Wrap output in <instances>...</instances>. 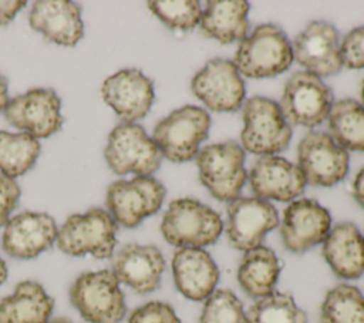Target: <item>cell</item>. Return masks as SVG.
<instances>
[{
  "instance_id": "18",
  "label": "cell",
  "mask_w": 364,
  "mask_h": 323,
  "mask_svg": "<svg viewBox=\"0 0 364 323\" xmlns=\"http://www.w3.org/2000/svg\"><path fill=\"white\" fill-rule=\"evenodd\" d=\"M293 58L317 77L337 74L341 67L338 33L330 23H310L293 41Z\"/></svg>"
},
{
  "instance_id": "26",
  "label": "cell",
  "mask_w": 364,
  "mask_h": 323,
  "mask_svg": "<svg viewBox=\"0 0 364 323\" xmlns=\"http://www.w3.org/2000/svg\"><path fill=\"white\" fill-rule=\"evenodd\" d=\"M280 269L276 253L260 245L245 252L237 269V282L247 296L262 299L274 292Z\"/></svg>"
},
{
  "instance_id": "10",
  "label": "cell",
  "mask_w": 364,
  "mask_h": 323,
  "mask_svg": "<svg viewBox=\"0 0 364 323\" xmlns=\"http://www.w3.org/2000/svg\"><path fill=\"white\" fill-rule=\"evenodd\" d=\"M333 105V94L320 77L300 71L284 84L280 98V111L291 125L316 127L327 120Z\"/></svg>"
},
{
  "instance_id": "28",
  "label": "cell",
  "mask_w": 364,
  "mask_h": 323,
  "mask_svg": "<svg viewBox=\"0 0 364 323\" xmlns=\"http://www.w3.org/2000/svg\"><path fill=\"white\" fill-rule=\"evenodd\" d=\"M40 155L38 141L27 132L0 131V172L9 178L26 174Z\"/></svg>"
},
{
  "instance_id": "4",
  "label": "cell",
  "mask_w": 364,
  "mask_h": 323,
  "mask_svg": "<svg viewBox=\"0 0 364 323\" xmlns=\"http://www.w3.org/2000/svg\"><path fill=\"white\" fill-rule=\"evenodd\" d=\"M55 242L58 249L70 256L111 258L117 245V222L101 208L74 213L58 228Z\"/></svg>"
},
{
  "instance_id": "29",
  "label": "cell",
  "mask_w": 364,
  "mask_h": 323,
  "mask_svg": "<svg viewBox=\"0 0 364 323\" xmlns=\"http://www.w3.org/2000/svg\"><path fill=\"white\" fill-rule=\"evenodd\" d=\"M321 323H364V295L351 285L330 289L320 307Z\"/></svg>"
},
{
  "instance_id": "2",
  "label": "cell",
  "mask_w": 364,
  "mask_h": 323,
  "mask_svg": "<svg viewBox=\"0 0 364 323\" xmlns=\"http://www.w3.org/2000/svg\"><path fill=\"white\" fill-rule=\"evenodd\" d=\"M222 231L220 216L209 206L189 198L172 201L161 223L165 240L181 249L212 245Z\"/></svg>"
},
{
  "instance_id": "20",
  "label": "cell",
  "mask_w": 364,
  "mask_h": 323,
  "mask_svg": "<svg viewBox=\"0 0 364 323\" xmlns=\"http://www.w3.org/2000/svg\"><path fill=\"white\" fill-rule=\"evenodd\" d=\"M111 270L119 283L136 293H149L161 285L165 259L154 245L128 243L114 255Z\"/></svg>"
},
{
  "instance_id": "31",
  "label": "cell",
  "mask_w": 364,
  "mask_h": 323,
  "mask_svg": "<svg viewBox=\"0 0 364 323\" xmlns=\"http://www.w3.org/2000/svg\"><path fill=\"white\" fill-rule=\"evenodd\" d=\"M199 323H249L242 302L228 289L215 290L206 300Z\"/></svg>"
},
{
  "instance_id": "15",
  "label": "cell",
  "mask_w": 364,
  "mask_h": 323,
  "mask_svg": "<svg viewBox=\"0 0 364 323\" xmlns=\"http://www.w3.org/2000/svg\"><path fill=\"white\" fill-rule=\"evenodd\" d=\"M58 235L53 216L24 211L7 221L1 236L3 250L16 259H33L50 249Z\"/></svg>"
},
{
  "instance_id": "39",
  "label": "cell",
  "mask_w": 364,
  "mask_h": 323,
  "mask_svg": "<svg viewBox=\"0 0 364 323\" xmlns=\"http://www.w3.org/2000/svg\"><path fill=\"white\" fill-rule=\"evenodd\" d=\"M7 279V266L6 262L0 258V285H3Z\"/></svg>"
},
{
  "instance_id": "24",
  "label": "cell",
  "mask_w": 364,
  "mask_h": 323,
  "mask_svg": "<svg viewBox=\"0 0 364 323\" xmlns=\"http://www.w3.org/2000/svg\"><path fill=\"white\" fill-rule=\"evenodd\" d=\"M54 299L34 280L20 282L0 299V323H50Z\"/></svg>"
},
{
  "instance_id": "14",
  "label": "cell",
  "mask_w": 364,
  "mask_h": 323,
  "mask_svg": "<svg viewBox=\"0 0 364 323\" xmlns=\"http://www.w3.org/2000/svg\"><path fill=\"white\" fill-rule=\"evenodd\" d=\"M226 232L230 243L243 252L262 245L267 232L279 225V215L272 203L260 198H236L228 205Z\"/></svg>"
},
{
  "instance_id": "27",
  "label": "cell",
  "mask_w": 364,
  "mask_h": 323,
  "mask_svg": "<svg viewBox=\"0 0 364 323\" xmlns=\"http://www.w3.org/2000/svg\"><path fill=\"white\" fill-rule=\"evenodd\" d=\"M330 137L346 151H364V107L354 100L333 102L328 112Z\"/></svg>"
},
{
  "instance_id": "32",
  "label": "cell",
  "mask_w": 364,
  "mask_h": 323,
  "mask_svg": "<svg viewBox=\"0 0 364 323\" xmlns=\"http://www.w3.org/2000/svg\"><path fill=\"white\" fill-rule=\"evenodd\" d=\"M149 10L169 28L188 31L200 23L202 10L199 1H149Z\"/></svg>"
},
{
  "instance_id": "42",
  "label": "cell",
  "mask_w": 364,
  "mask_h": 323,
  "mask_svg": "<svg viewBox=\"0 0 364 323\" xmlns=\"http://www.w3.org/2000/svg\"><path fill=\"white\" fill-rule=\"evenodd\" d=\"M363 236H364V235H363Z\"/></svg>"
},
{
  "instance_id": "21",
  "label": "cell",
  "mask_w": 364,
  "mask_h": 323,
  "mask_svg": "<svg viewBox=\"0 0 364 323\" xmlns=\"http://www.w3.org/2000/svg\"><path fill=\"white\" fill-rule=\"evenodd\" d=\"M33 30L41 33L50 43L74 47L84 34L81 9L67 0H38L28 16Z\"/></svg>"
},
{
  "instance_id": "3",
  "label": "cell",
  "mask_w": 364,
  "mask_h": 323,
  "mask_svg": "<svg viewBox=\"0 0 364 323\" xmlns=\"http://www.w3.org/2000/svg\"><path fill=\"white\" fill-rule=\"evenodd\" d=\"M70 302L88 323H119L127 305L112 270L81 273L70 287Z\"/></svg>"
},
{
  "instance_id": "1",
  "label": "cell",
  "mask_w": 364,
  "mask_h": 323,
  "mask_svg": "<svg viewBox=\"0 0 364 323\" xmlns=\"http://www.w3.org/2000/svg\"><path fill=\"white\" fill-rule=\"evenodd\" d=\"M291 61L293 48L283 30L273 24H262L239 43L233 64L239 74L266 78L286 71Z\"/></svg>"
},
{
  "instance_id": "16",
  "label": "cell",
  "mask_w": 364,
  "mask_h": 323,
  "mask_svg": "<svg viewBox=\"0 0 364 323\" xmlns=\"http://www.w3.org/2000/svg\"><path fill=\"white\" fill-rule=\"evenodd\" d=\"M331 218L317 201L301 198L289 203L280 225V235L287 250L301 253L324 242Z\"/></svg>"
},
{
  "instance_id": "38",
  "label": "cell",
  "mask_w": 364,
  "mask_h": 323,
  "mask_svg": "<svg viewBox=\"0 0 364 323\" xmlns=\"http://www.w3.org/2000/svg\"><path fill=\"white\" fill-rule=\"evenodd\" d=\"M9 104V84L7 80L0 74V111H4Z\"/></svg>"
},
{
  "instance_id": "9",
  "label": "cell",
  "mask_w": 364,
  "mask_h": 323,
  "mask_svg": "<svg viewBox=\"0 0 364 323\" xmlns=\"http://www.w3.org/2000/svg\"><path fill=\"white\" fill-rule=\"evenodd\" d=\"M165 195V186L154 176L135 175L128 181L112 182L107 189L105 205L117 223L135 228L159 211Z\"/></svg>"
},
{
  "instance_id": "17",
  "label": "cell",
  "mask_w": 364,
  "mask_h": 323,
  "mask_svg": "<svg viewBox=\"0 0 364 323\" xmlns=\"http://www.w3.org/2000/svg\"><path fill=\"white\" fill-rule=\"evenodd\" d=\"M104 101L124 122L144 118L155 98L152 81L136 68L121 70L102 83Z\"/></svg>"
},
{
  "instance_id": "37",
  "label": "cell",
  "mask_w": 364,
  "mask_h": 323,
  "mask_svg": "<svg viewBox=\"0 0 364 323\" xmlns=\"http://www.w3.org/2000/svg\"><path fill=\"white\" fill-rule=\"evenodd\" d=\"M353 192L355 201L364 208V168L355 175L354 184H353Z\"/></svg>"
},
{
  "instance_id": "7",
  "label": "cell",
  "mask_w": 364,
  "mask_h": 323,
  "mask_svg": "<svg viewBox=\"0 0 364 323\" xmlns=\"http://www.w3.org/2000/svg\"><path fill=\"white\" fill-rule=\"evenodd\" d=\"M242 148L256 155H273L287 148L291 127L286 122L277 102L264 97L249 98L243 108Z\"/></svg>"
},
{
  "instance_id": "41",
  "label": "cell",
  "mask_w": 364,
  "mask_h": 323,
  "mask_svg": "<svg viewBox=\"0 0 364 323\" xmlns=\"http://www.w3.org/2000/svg\"><path fill=\"white\" fill-rule=\"evenodd\" d=\"M361 105L364 107V81H363V84H361Z\"/></svg>"
},
{
  "instance_id": "30",
  "label": "cell",
  "mask_w": 364,
  "mask_h": 323,
  "mask_svg": "<svg viewBox=\"0 0 364 323\" xmlns=\"http://www.w3.org/2000/svg\"><path fill=\"white\" fill-rule=\"evenodd\" d=\"M249 323H307L306 313L287 293L272 292L257 299L247 313Z\"/></svg>"
},
{
  "instance_id": "23",
  "label": "cell",
  "mask_w": 364,
  "mask_h": 323,
  "mask_svg": "<svg viewBox=\"0 0 364 323\" xmlns=\"http://www.w3.org/2000/svg\"><path fill=\"white\" fill-rule=\"evenodd\" d=\"M323 256L336 276L357 279L364 273V236L355 225L341 222L327 233Z\"/></svg>"
},
{
  "instance_id": "33",
  "label": "cell",
  "mask_w": 364,
  "mask_h": 323,
  "mask_svg": "<svg viewBox=\"0 0 364 323\" xmlns=\"http://www.w3.org/2000/svg\"><path fill=\"white\" fill-rule=\"evenodd\" d=\"M128 323H181V320L172 306L154 300L134 309L128 317Z\"/></svg>"
},
{
  "instance_id": "36",
  "label": "cell",
  "mask_w": 364,
  "mask_h": 323,
  "mask_svg": "<svg viewBox=\"0 0 364 323\" xmlns=\"http://www.w3.org/2000/svg\"><path fill=\"white\" fill-rule=\"evenodd\" d=\"M24 6H26L24 0H18V1L0 0V26L9 24L14 18L17 11L21 10Z\"/></svg>"
},
{
  "instance_id": "25",
  "label": "cell",
  "mask_w": 364,
  "mask_h": 323,
  "mask_svg": "<svg viewBox=\"0 0 364 323\" xmlns=\"http://www.w3.org/2000/svg\"><path fill=\"white\" fill-rule=\"evenodd\" d=\"M247 13V1H208L200 17V31L223 44L242 41L249 30Z\"/></svg>"
},
{
  "instance_id": "13",
  "label": "cell",
  "mask_w": 364,
  "mask_h": 323,
  "mask_svg": "<svg viewBox=\"0 0 364 323\" xmlns=\"http://www.w3.org/2000/svg\"><path fill=\"white\" fill-rule=\"evenodd\" d=\"M193 94L212 111L232 112L242 107L245 83L233 64L225 58H213L198 71L191 83Z\"/></svg>"
},
{
  "instance_id": "34",
  "label": "cell",
  "mask_w": 364,
  "mask_h": 323,
  "mask_svg": "<svg viewBox=\"0 0 364 323\" xmlns=\"http://www.w3.org/2000/svg\"><path fill=\"white\" fill-rule=\"evenodd\" d=\"M340 57L347 68L364 67V26L351 30L340 44Z\"/></svg>"
},
{
  "instance_id": "35",
  "label": "cell",
  "mask_w": 364,
  "mask_h": 323,
  "mask_svg": "<svg viewBox=\"0 0 364 323\" xmlns=\"http://www.w3.org/2000/svg\"><path fill=\"white\" fill-rule=\"evenodd\" d=\"M20 198L17 182L0 174V226H4L10 219L11 211L16 208Z\"/></svg>"
},
{
  "instance_id": "12",
  "label": "cell",
  "mask_w": 364,
  "mask_h": 323,
  "mask_svg": "<svg viewBox=\"0 0 364 323\" xmlns=\"http://www.w3.org/2000/svg\"><path fill=\"white\" fill-rule=\"evenodd\" d=\"M61 101L51 88H33L9 101L4 117L10 125L36 139L47 138L63 125Z\"/></svg>"
},
{
  "instance_id": "22",
  "label": "cell",
  "mask_w": 364,
  "mask_h": 323,
  "mask_svg": "<svg viewBox=\"0 0 364 323\" xmlns=\"http://www.w3.org/2000/svg\"><path fill=\"white\" fill-rule=\"evenodd\" d=\"M176 289L191 300H206L216 287L219 269L202 248H182L172 258Z\"/></svg>"
},
{
  "instance_id": "19",
  "label": "cell",
  "mask_w": 364,
  "mask_h": 323,
  "mask_svg": "<svg viewBox=\"0 0 364 323\" xmlns=\"http://www.w3.org/2000/svg\"><path fill=\"white\" fill-rule=\"evenodd\" d=\"M249 181L256 198L280 202H290L301 195L307 184L297 165L277 155L257 158L250 169Z\"/></svg>"
},
{
  "instance_id": "6",
  "label": "cell",
  "mask_w": 364,
  "mask_h": 323,
  "mask_svg": "<svg viewBox=\"0 0 364 323\" xmlns=\"http://www.w3.org/2000/svg\"><path fill=\"white\" fill-rule=\"evenodd\" d=\"M199 179L219 201L239 198L247 179L245 169V149L233 142H219L203 147L196 155Z\"/></svg>"
},
{
  "instance_id": "40",
  "label": "cell",
  "mask_w": 364,
  "mask_h": 323,
  "mask_svg": "<svg viewBox=\"0 0 364 323\" xmlns=\"http://www.w3.org/2000/svg\"><path fill=\"white\" fill-rule=\"evenodd\" d=\"M50 323H73V322H70L67 319H55V320H51Z\"/></svg>"
},
{
  "instance_id": "5",
  "label": "cell",
  "mask_w": 364,
  "mask_h": 323,
  "mask_svg": "<svg viewBox=\"0 0 364 323\" xmlns=\"http://www.w3.org/2000/svg\"><path fill=\"white\" fill-rule=\"evenodd\" d=\"M209 114L195 105H185L161 120L152 132V141L161 155L172 162H185L195 158L200 142L208 137Z\"/></svg>"
},
{
  "instance_id": "11",
  "label": "cell",
  "mask_w": 364,
  "mask_h": 323,
  "mask_svg": "<svg viewBox=\"0 0 364 323\" xmlns=\"http://www.w3.org/2000/svg\"><path fill=\"white\" fill-rule=\"evenodd\" d=\"M297 166L307 184L331 186L348 172V152L318 131L307 132L297 147Z\"/></svg>"
},
{
  "instance_id": "8",
  "label": "cell",
  "mask_w": 364,
  "mask_h": 323,
  "mask_svg": "<svg viewBox=\"0 0 364 323\" xmlns=\"http://www.w3.org/2000/svg\"><path fill=\"white\" fill-rule=\"evenodd\" d=\"M104 155L114 174L142 176H151L162 158L152 138L135 122H121L109 132Z\"/></svg>"
}]
</instances>
